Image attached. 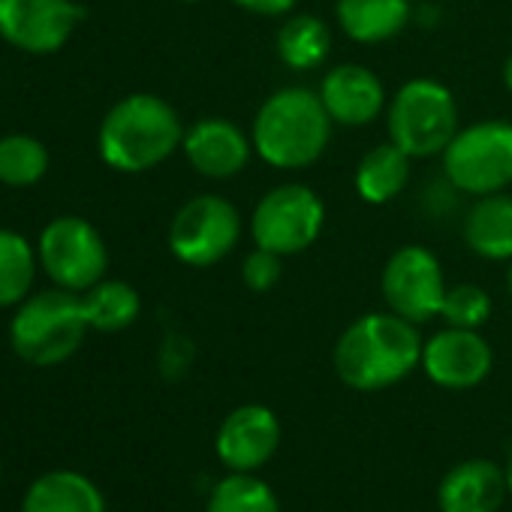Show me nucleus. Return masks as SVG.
I'll return each mask as SVG.
<instances>
[{
	"label": "nucleus",
	"mask_w": 512,
	"mask_h": 512,
	"mask_svg": "<svg viewBox=\"0 0 512 512\" xmlns=\"http://www.w3.org/2000/svg\"><path fill=\"white\" fill-rule=\"evenodd\" d=\"M341 31L362 46H380L404 34L413 19V0H338Z\"/></svg>",
	"instance_id": "6ab92c4d"
},
{
	"label": "nucleus",
	"mask_w": 512,
	"mask_h": 512,
	"mask_svg": "<svg viewBox=\"0 0 512 512\" xmlns=\"http://www.w3.org/2000/svg\"><path fill=\"white\" fill-rule=\"evenodd\" d=\"M232 7L250 13V16H266V19H278V16H290L296 10L299 0H229Z\"/></svg>",
	"instance_id": "cd10ccee"
},
{
	"label": "nucleus",
	"mask_w": 512,
	"mask_h": 512,
	"mask_svg": "<svg viewBox=\"0 0 512 512\" xmlns=\"http://www.w3.org/2000/svg\"><path fill=\"white\" fill-rule=\"evenodd\" d=\"M278 58L296 73H308L326 64L332 52V31L323 19L308 13H290L275 40Z\"/></svg>",
	"instance_id": "412c9836"
},
{
	"label": "nucleus",
	"mask_w": 512,
	"mask_h": 512,
	"mask_svg": "<svg viewBox=\"0 0 512 512\" xmlns=\"http://www.w3.org/2000/svg\"><path fill=\"white\" fill-rule=\"evenodd\" d=\"M241 232V214L229 199L199 193L175 211L169 223V250L190 269H211L238 247Z\"/></svg>",
	"instance_id": "6e6552de"
},
{
	"label": "nucleus",
	"mask_w": 512,
	"mask_h": 512,
	"mask_svg": "<svg viewBox=\"0 0 512 512\" xmlns=\"http://www.w3.org/2000/svg\"><path fill=\"white\" fill-rule=\"evenodd\" d=\"M446 290L449 287L437 253H431L422 244L398 247L386 260L380 275V293L386 308L416 326L440 317Z\"/></svg>",
	"instance_id": "9d476101"
},
{
	"label": "nucleus",
	"mask_w": 512,
	"mask_h": 512,
	"mask_svg": "<svg viewBox=\"0 0 512 512\" xmlns=\"http://www.w3.org/2000/svg\"><path fill=\"white\" fill-rule=\"evenodd\" d=\"M22 512H106V497L91 476L64 467L49 470L28 485Z\"/></svg>",
	"instance_id": "a211bd4d"
},
{
	"label": "nucleus",
	"mask_w": 512,
	"mask_h": 512,
	"mask_svg": "<svg viewBox=\"0 0 512 512\" xmlns=\"http://www.w3.org/2000/svg\"><path fill=\"white\" fill-rule=\"evenodd\" d=\"M184 124L172 103L157 94H127L103 118L97 148L106 166L139 175L181 151Z\"/></svg>",
	"instance_id": "7ed1b4c3"
},
{
	"label": "nucleus",
	"mask_w": 512,
	"mask_h": 512,
	"mask_svg": "<svg viewBox=\"0 0 512 512\" xmlns=\"http://www.w3.org/2000/svg\"><path fill=\"white\" fill-rule=\"evenodd\" d=\"M494 365V353L479 329L446 326L422 344V371L440 389H473L479 386Z\"/></svg>",
	"instance_id": "f8f14e48"
},
{
	"label": "nucleus",
	"mask_w": 512,
	"mask_h": 512,
	"mask_svg": "<svg viewBox=\"0 0 512 512\" xmlns=\"http://www.w3.org/2000/svg\"><path fill=\"white\" fill-rule=\"evenodd\" d=\"M82 19L85 10L73 0H0V40L25 55H55Z\"/></svg>",
	"instance_id": "9b49d317"
},
{
	"label": "nucleus",
	"mask_w": 512,
	"mask_h": 512,
	"mask_svg": "<svg viewBox=\"0 0 512 512\" xmlns=\"http://www.w3.org/2000/svg\"><path fill=\"white\" fill-rule=\"evenodd\" d=\"M40 256L31 241L13 229H0V308H19L37 281Z\"/></svg>",
	"instance_id": "5701e85b"
},
{
	"label": "nucleus",
	"mask_w": 512,
	"mask_h": 512,
	"mask_svg": "<svg viewBox=\"0 0 512 512\" xmlns=\"http://www.w3.org/2000/svg\"><path fill=\"white\" fill-rule=\"evenodd\" d=\"M317 94L329 118L335 121V127H350V130L377 121L380 115H386V106H389L383 79L365 64L332 67L323 76Z\"/></svg>",
	"instance_id": "2eb2a0df"
},
{
	"label": "nucleus",
	"mask_w": 512,
	"mask_h": 512,
	"mask_svg": "<svg viewBox=\"0 0 512 512\" xmlns=\"http://www.w3.org/2000/svg\"><path fill=\"white\" fill-rule=\"evenodd\" d=\"M326 226V205L320 193L302 181H287L260 196L250 211V238L256 247L281 256L305 253L317 244Z\"/></svg>",
	"instance_id": "0eeeda50"
},
{
	"label": "nucleus",
	"mask_w": 512,
	"mask_h": 512,
	"mask_svg": "<svg viewBox=\"0 0 512 512\" xmlns=\"http://www.w3.org/2000/svg\"><path fill=\"white\" fill-rule=\"evenodd\" d=\"M509 494L506 470L485 458H470L455 464L440 488L437 506L440 512H497Z\"/></svg>",
	"instance_id": "dca6fc26"
},
{
	"label": "nucleus",
	"mask_w": 512,
	"mask_h": 512,
	"mask_svg": "<svg viewBox=\"0 0 512 512\" xmlns=\"http://www.w3.org/2000/svg\"><path fill=\"white\" fill-rule=\"evenodd\" d=\"M284 275V256L275 253V250H266V247H256L244 256L241 263V281L250 293H269L278 287Z\"/></svg>",
	"instance_id": "bb28decb"
},
{
	"label": "nucleus",
	"mask_w": 512,
	"mask_h": 512,
	"mask_svg": "<svg viewBox=\"0 0 512 512\" xmlns=\"http://www.w3.org/2000/svg\"><path fill=\"white\" fill-rule=\"evenodd\" d=\"M49 172V148L28 133L0 136V184L31 187Z\"/></svg>",
	"instance_id": "393cba45"
},
{
	"label": "nucleus",
	"mask_w": 512,
	"mask_h": 512,
	"mask_svg": "<svg viewBox=\"0 0 512 512\" xmlns=\"http://www.w3.org/2000/svg\"><path fill=\"white\" fill-rule=\"evenodd\" d=\"M335 121L317 91L290 85L263 100L250 124L253 154L272 169L296 172L314 166L332 142Z\"/></svg>",
	"instance_id": "f03ea898"
},
{
	"label": "nucleus",
	"mask_w": 512,
	"mask_h": 512,
	"mask_svg": "<svg viewBox=\"0 0 512 512\" xmlns=\"http://www.w3.org/2000/svg\"><path fill=\"white\" fill-rule=\"evenodd\" d=\"M458 127L455 94L434 79L404 82L386 106L389 139L413 160L440 157Z\"/></svg>",
	"instance_id": "39448f33"
},
{
	"label": "nucleus",
	"mask_w": 512,
	"mask_h": 512,
	"mask_svg": "<svg viewBox=\"0 0 512 512\" xmlns=\"http://www.w3.org/2000/svg\"><path fill=\"white\" fill-rule=\"evenodd\" d=\"M181 151L202 178L226 181L244 172L253 157V142L250 133L229 118H199L184 130Z\"/></svg>",
	"instance_id": "4468645a"
},
{
	"label": "nucleus",
	"mask_w": 512,
	"mask_h": 512,
	"mask_svg": "<svg viewBox=\"0 0 512 512\" xmlns=\"http://www.w3.org/2000/svg\"><path fill=\"white\" fill-rule=\"evenodd\" d=\"M422 344L416 323L392 311H374L341 332L332 365L344 386L356 392H380L422 365Z\"/></svg>",
	"instance_id": "f257e3e1"
},
{
	"label": "nucleus",
	"mask_w": 512,
	"mask_h": 512,
	"mask_svg": "<svg viewBox=\"0 0 512 512\" xmlns=\"http://www.w3.org/2000/svg\"><path fill=\"white\" fill-rule=\"evenodd\" d=\"M82 293L40 290L31 293L10 320V344L16 356L34 368H55L67 362L88 335Z\"/></svg>",
	"instance_id": "20e7f679"
},
{
	"label": "nucleus",
	"mask_w": 512,
	"mask_h": 512,
	"mask_svg": "<svg viewBox=\"0 0 512 512\" xmlns=\"http://www.w3.org/2000/svg\"><path fill=\"white\" fill-rule=\"evenodd\" d=\"M443 160V178L455 193L488 196L512 184V121L488 118L458 127Z\"/></svg>",
	"instance_id": "423d86ee"
},
{
	"label": "nucleus",
	"mask_w": 512,
	"mask_h": 512,
	"mask_svg": "<svg viewBox=\"0 0 512 512\" xmlns=\"http://www.w3.org/2000/svg\"><path fill=\"white\" fill-rule=\"evenodd\" d=\"M506 482H509V494H512V458H509V464H506Z\"/></svg>",
	"instance_id": "7c9ffc66"
},
{
	"label": "nucleus",
	"mask_w": 512,
	"mask_h": 512,
	"mask_svg": "<svg viewBox=\"0 0 512 512\" xmlns=\"http://www.w3.org/2000/svg\"><path fill=\"white\" fill-rule=\"evenodd\" d=\"M506 287H509V296H512V260H509V269H506Z\"/></svg>",
	"instance_id": "c756f323"
},
{
	"label": "nucleus",
	"mask_w": 512,
	"mask_h": 512,
	"mask_svg": "<svg viewBox=\"0 0 512 512\" xmlns=\"http://www.w3.org/2000/svg\"><path fill=\"white\" fill-rule=\"evenodd\" d=\"M205 512H281V503L275 488L260 476L229 473L211 488Z\"/></svg>",
	"instance_id": "b1692460"
},
{
	"label": "nucleus",
	"mask_w": 512,
	"mask_h": 512,
	"mask_svg": "<svg viewBox=\"0 0 512 512\" xmlns=\"http://www.w3.org/2000/svg\"><path fill=\"white\" fill-rule=\"evenodd\" d=\"M410 166H413V157L401 151L392 139L374 145L359 160L356 175H353L359 199L368 205H386L398 199L410 184Z\"/></svg>",
	"instance_id": "aec40b11"
},
{
	"label": "nucleus",
	"mask_w": 512,
	"mask_h": 512,
	"mask_svg": "<svg viewBox=\"0 0 512 512\" xmlns=\"http://www.w3.org/2000/svg\"><path fill=\"white\" fill-rule=\"evenodd\" d=\"M281 446V422L266 404H241L217 428L214 452L232 473H253Z\"/></svg>",
	"instance_id": "ddd939ff"
},
{
	"label": "nucleus",
	"mask_w": 512,
	"mask_h": 512,
	"mask_svg": "<svg viewBox=\"0 0 512 512\" xmlns=\"http://www.w3.org/2000/svg\"><path fill=\"white\" fill-rule=\"evenodd\" d=\"M491 317V296L476 284H455L443 296L440 320L455 329H479Z\"/></svg>",
	"instance_id": "a878e982"
},
{
	"label": "nucleus",
	"mask_w": 512,
	"mask_h": 512,
	"mask_svg": "<svg viewBox=\"0 0 512 512\" xmlns=\"http://www.w3.org/2000/svg\"><path fill=\"white\" fill-rule=\"evenodd\" d=\"M503 85H506V91L512 94V55H509L506 64H503Z\"/></svg>",
	"instance_id": "c85d7f7f"
},
{
	"label": "nucleus",
	"mask_w": 512,
	"mask_h": 512,
	"mask_svg": "<svg viewBox=\"0 0 512 512\" xmlns=\"http://www.w3.org/2000/svg\"><path fill=\"white\" fill-rule=\"evenodd\" d=\"M37 256L55 287L85 293L106 278L109 250L94 223L79 214H61L40 232Z\"/></svg>",
	"instance_id": "1a4fd4ad"
},
{
	"label": "nucleus",
	"mask_w": 512,
	"mask_h": 512,
	"mask_svg": "<svg viewBox=\"0 0 512 512\" xmlns=\"http://www.w3.org/2000/svg\"><path fill=\"white\" fill-rule=\"evenodd\" d=\"M85 317L94 332H124L139 320L142 299L127 281H100L82 293Z\"/></svg>",
	"instance_id": "4be33fe9"
},
{
	"label": "nucleus",
	"mask_w": 512,
	"mask_h": 512,
	"mask_svg": "<svg viewBox=\"0 0 512 512\" xmlns=\"http://www.w3.org/2000/svg\"><path fill=\"white\" fill-rule=\"evenodd\" d=\"M464 244L491 263L512 260V196L506 190L476 196L461 220Z\"/></svg>",
	"instance_id": "f3484780"
},
{
	"label": "nucleus",
	"mask_w": 512,
	"mask_h": 512,
	"mask_svg": "<svg viewBox=\"0 0 512 512\" xmlns=\"http://www.w3.org/2000/svg\"><path fill=\"white\" fill-rule=\"evenodd\" d=\"M181 4H199V0H181Z\"/></svg>",
	"instance_id": "2f4dec72"
}]
</instances>
